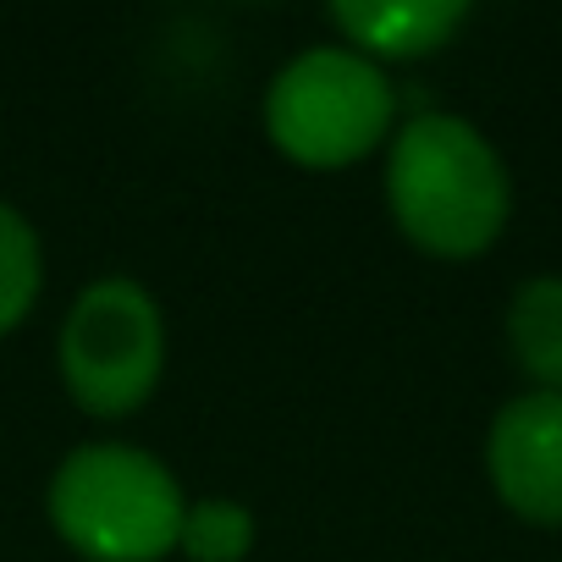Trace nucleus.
Returning <instances> with one entry per match:
<instances>
[{
  "label": "nucleus",
  "instance_id": "obj_5",
  "mask_svg": "<svg viewBox=\"0 0 562 562\" xmlns=\"http://www.w3.org/2000/svg\"><path fill=\"white\" fill-rule=\"evenodd\" d=\"M485 474L496 502L535 524L562 529V397L518 392L496 408L485 430Z\"/></svg>",
  "mask_w": 562,
  "mask_h": 562
},
{
  "label": "nucleus",
  "instance_id": "obj_7",
  "mask_svg": "<svg viewBox=\"0 0 562 562\" xmlns=\"http://www.w3.org/2000/svg\"><path fill=\"white\" fill-rule=\"evenodd\" d=\"M507 348L529 392L562 397V276H529L507 304Z\"/></svg>",
  "mask_w": 562,
  "mask_h": 562
},
{
  "label": "nucleus",
  "instance_id": "obj_1",
  "mask_svg": "<svg viewBox=\"0 0 562 562\" xmlns=\"http://www.w3.org/2000/svg\"><path fill=\"white\" fill-rule=\"evenodd\" d=\"M386 215L430 259L463 265L513 221V177L496 144L458 111H419L386 144Z\"/></svg>",
  "mask_w": 562,
  "mask_h": 562
},
{
  "label": "nucleus",
  "instance_id": "obj_9",
  "mask_svg": "<svg viewBox=\"0 0 562 562\" xmlns=\"http://www.w3.org/2000/svg\"><path fill=\"white\" fill-rule=\"evenodd\" d=\"M254 540H259V524L232 496H199V502H188L182 529H177V551L188 562H243L254 551Z\"/></svg>",
  "mask_w": 562,
  "mask_h": 562
},
{
  "label": "nucleus",
  "instance_id": "obj_3",
  "mask_svg": "<svg viewBox=\"0 0 562 562\" xmlns=\"http://www.w3.org/2000/svg\"><path fill=\"white\" fill-rule=\"evenodd\" d=\"M397 89L348 45H310L265 89V138L304 171H348L392 144Z\"/></svg>",
  "mask_w": 562,
  "mask_h": 562
},
{
  "label": "nucleus",
  "instance_id": "obj_2",
  "mask_svg": "<svg viewBox=\"0 0 562 562\" xmlns=\"http://www.w3.org/2000/svg\"><path fill=\"white\" fill-rule=\"evenodd\" d=\"M50 529L83 562H160L188 513L182 480L133 441L72 447L45 485Z\"/></svg>",
  "mask_w": 562,
  "mask_h": 562
},
{
  "label": "nucleus",
  "instance_id": "obj_8",
  "mask_svg": "<svg viewBox=\"0 0 562 562\" xmlns=\"http://www.w3.org/2000/svg\"><path fill=\"white\" fill-rule=\"evenodd\" d=\"M45 293V243L34 221L0 199V337H12Z\"/></svg>",
  "mask_w": 562,
  "mask_h": 562
},
{
  "label": "nucleus",
  "instance_id": "obj_6",
  "mask_svg": "<svg viewBox=\"0 0 562 562\" xmlns=\"http://www.w3.org/2000/svg\"><path fill=\"white\" fill-rule=\"evenodd\" d=\"M463 23H469L463 0H397V7L392 0H342V7H331L337 45L359 50L375 67L441 56Z\"/></svg>",
  "mask_w": 562,
  "mask_h": 562
},
{
  "label": "nucleus",
  "instance_id": "obj_4",
  "mask_svg": "<svg viewBox=\"0 0 562 562\" xmlns=\"http://www.w3.org/2000/svg\"><path fill=\"white\" fill-rule=\"evenodd\" d=\"M61 386L89 419L138 414L166 375V315L133 276H100L61 321Z\"/></svg>",
  "mask_w": 562,
  "mask_h": 562
}]
</instances>
